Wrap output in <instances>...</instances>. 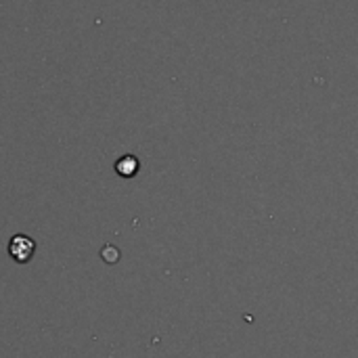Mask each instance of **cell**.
I'll use <instances>...</instances> for the list:
<instances>
[{
  "mask_svg": "<svg viewBox=\"0 0 358 358\" xmlns=\"http://www.w3.org/2000/svg\"><path fill=\"white\" fill-rule=\"evenodd\" d=\"M138 168H141V164H138V159H136L134 155H124V157H120V159L115 162V172H117L122 178H132V176H136Z\"/></svg>",
  "mask_w": 358,
  "mask_h": 358,
  "instance_id": "obj_2",
  "label": "cell"
},
{
  "mask_svg": "<svg viewBox=\"0 0 358 358\" xmlns=\"http://www.w3.org/2000/svg\"><path fill=\"white\" fill-rule=\"evenodd\" d=\"M36 254V241L27 235H15L10 237L8 241V256L19 262V264H25L34 258Z\"/></svg>",
  "mask_w": 358,
  "mask_h": 358,
  "instance_id": "obj_1",
  "label": "cell"
}]
</instances>
